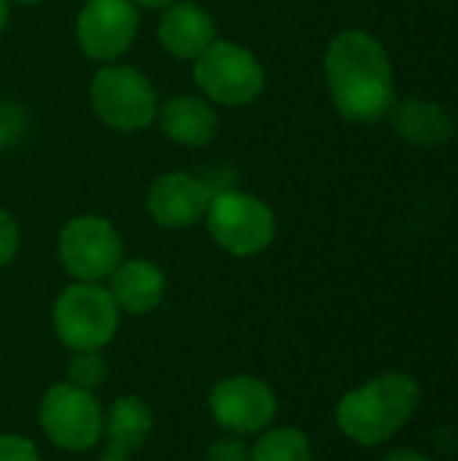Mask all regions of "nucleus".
Masks as SVG:
<instances>
[{"instance_id":"obj_17","label":"nucleus","mask_w":458,"mask_h":461,"mask_svg":"<svg viewBox=\"0 0 458 461\" xmlns=\"http://www.w3.org/2000/svg\"><path fill=\"white\" fill-rule=\"evenodd\" d=\"M251 461H313V448L308 435L294 427L270 429L251 448Z\"/></svg>"},{"instance_id":"obj_21","label":"nucleus","mask_w":458,"mask_h":461,"mask_svg":"<svg viewBox=\"0 0 458 461\" xmlns=\"http://www.w3.org/2000/svg\"><path fill=\"white\" fill-rule=\"evenodd\" d=\"M205 461H251V448L240 440H219L205 451Z\"/></svg>"},{"instance_id":"obj_7","label":"nucleus","mask_w":458,"mask_h":461,"mask_svg":"<svg viewBox=\"0 0 458 461\" xmlns=\"http://www.w3.org/2000/svg\"><path fill=\"white\" fill-rule=\"evenodd\" d=\"M40 427L65 451H86L103 438V411L92 392L54 384L40 400Z\"/></svg>"},{"instance_id":"obj_19","label":"nucleus","mask_w":458,"mask_h":461,"mask_svg":"<svg viewBox=\"0 0 458 461\" xmlns=\"http://www.w3.org/2000/svg\"><path fill=\"white\" fill-rule=\"evenodd\" d=\"M24 127H27V119L22 108L11 100H0V149L13 146L24 135Z\"/></svg>"},{"instance_id":"obj_20","label":"nucleus","mask_w":458,"mask_h":461,"mask_svg":"<svg viewBox=\"0 0 458 461\" xmlns=\"http://www.w3.org/2000/svg\"><path fill=\"white\" fill-rule=\"evenodd\" d=\"M0 461H40V456L30 440L16 438V435H3L0 438Z\"/></svg>"},{"instance_id":"obj_22","label":"nucleus","mask_w":458,"mask_h":461,"mask_svg":"<svg viewBox=\"0 0 458 461\" xmlns=\"http://www.w3.org/2000/svg\"><path fill=\"white\" fill-rule=\"evenodd\" d=\"M19 251V230L13 224V219L0 211V265H8Z\"/></svg>"},{"instance_id":"obj_23","label":"nucleus","mask_w":458,"mask_h":461,"mask_svg":"<svg viewBox=\"0 0 458 461\" xmlns=\"http://www.w3.org/2000/svg\"><path fill=\"white\" fill-rule=\"evenodd\" d=\"M381 461H432L429 456L418 454V451H408V448H400V451H391L386 454Z\"/></svg>"},{"instance_id":"obj_8","label":"nucleus","mask_w":458,"mask_h":461,"mask_svg":"<svg viewBox=\"0 0 458 461\" xmlns=\"http://www.w3.org/2000/svg\"><path fill=\"white\" fill-rule=\"evenodd\" d=\"M59 259L78 281L94 284L108 278L121 265L119 232L100 216H78L59 232Z\"/></svg>"},{"instance_id":"obj_9","label":"nucleus","mask_w":458,"mask_h":461,"mask_svg":"<svg viewBox=\"0 0 458 461\" xmlns=\"http://www.w3.org/2000/svg\"><path fill=\"white\" fill-rule=\"evenodd\" d=\"M213 419L238 435H256L270 427L278 413V400L273 389L251 375H232L213 386L211 397Z\"/></svg>"},{"instance_id":"obj_16","label":"nucleus","mask_w":458,"mask_h":461,"mask_svg":"<svg viewBox=\"0 0 458 461\" xmlns=\"http://www.w3.org/2000/svg\"><path fill=\"white\" fill-rule=\"evenodd\" d=\"M219 130L216 111L200 97H173L162 108V132L184 146H205Z\"/></svg>"},{"instance_id":"obj_24","label":"nucleus","mask_w":458,"mask_h":461,"mask_svg":"<svg viewBox=\"0 0 458 461\" xmlns=\"http://www.w3.org/2000/svg\"><path fill=\"white\" fill-rule=\"evenodd\" d=\"M132 3H140V5H148V8H165V5H173L175 0H132Z\"/></svg>"},{"instance_id":"obj_25","label":"nucleus","mask_w":458,"mask_h":461,"mask_svg":"<svg viewBox=\"0 0 458 461\" xmlns=\"http://www.w3.org/2000/svg\"><path fill=\"white\" fill-rule=\"evenodd\" d=\"M5 22H8V0H0V32L5 30Z\"/></svg>"},{"instance_id":"obj_5","label":"nucleus","mask_w":458,"mask_h":461,"mask_svg":"<svg viewBox=\"0 0 458 461\" xmlns=\"http://www.w3.org/2000/svg\"><path fill=\"white\" fill-rule=\"evenodd\" d=\"M92 105L108 127L132 132L154 122L157 92L135 68L105 65L92 81Z\"/></svg>"},{"instance_id":"obj_27","label":"nucleus","mask_w":458,"mask_h":461,"mask_svg":"<svg viewBox=\"0 0 458 461\" xmlns=\"http://www.w3.org/2000/svg\"><path fill=\"white\" fill-rule=\"evenodd\" d=\"M16 3H27V5H32V3H40V0H16Z\"/></svg>"},{"instance_id":"obj_4","label":"nucleus","mask_w":458,"mask_h":461,"mask_svg":"<svg viewBox=\"0 0 458 461\" xmlns=\"http://www.w3.org/2000/svg\"><path fill=\"white\" fill-rule=\"evenodd\" d=\"M205 219L216 243L235 257H254L275 238L273 211L254 194L235 189L216 192Z\"/></svg>"},{"instance_id":"obj_14","label":"nucleus","mask_w":458,"mask_h":461,"mask_svg":"<svg viewBox=\"0 0 458 461\" xmlns=\"http://www.w3.org/2000/svg\"><path fill=\"white\" fill-rule=\"evenodd\" d=\"M154 413L140 397H119L108 416L103 419V435H105V456L127 459V454L138 451L146 438L151 435Z\"/></svg>"},{"instance_id":"obj_26","label":"nucleus","mask_w":458,"mask_h":461,"mask_svg":"<svg viewBox=\"0 0 458 461\" xmlns=\"http://www.w3.org/2000/svg\"><path fill=\"white\" fill-rule=\"evenodd\" d=\"M100 461H127V459H119V456H105V459Z\"/></svg>"},{"instance_id":"obj_15","label":"nucleus","mask_w":458,"mask_h":461,"mask_svg":"<svg viewBox=\"0 0 458 461\" xmlns=\"http://www.w3.org/2000/svg\"><path fill=\"white\" fill-rule=\"evenodd\" d=\"M389 116L394 122V130L416 146H440L451 140L456 132L454 116L443 105L429 103V100L394 103Z\"/></svg>"},{"instance_id":"obj_18","label":"nucleus","mask_w":458,"mask_h":461,"mask_svg":"<svg viewBox=\"0 0 458 461\" xmlns=\"http://www.w3.org/2000/svg\"><path fill=\"white\" fill-rule=\"evenodd\" d=\"M105 359L100 357V351H73L70 362H67V384L78 386V389H97L105 381Z\"/></svg>"},{"instance_id":"obj_2","label":"nucleus","mask_w":458,"mask_h":461,"mask_svg":"<svg viewBox=\"0 0 458 461\" xmlns=\"http://www.w3.org/2000/svg\"><path fill=\"white\" fill-rule=\"evenodd\" d=\"M421 389L405 373H386L356 392H348L337 405V427L359 446H381L391 440L416 413Z\"/></svg>"},{"instance_id":"obj_13","label":"nucleus","mask_w":458,"mask_h":461,"mask_svg":"<svg viewBox=\"0 0 458 461\" xmlns=\"http://www.w3.org/2000/svg\"><path fill=\"white\" fill-rule=\"evenodd\" d=\"M111 297L119 305V311L127 313H148L154 311L165 297V276L157 265L146 259L121 262L111 273Z\"/></svg>"},{"instance_id":"obj_11","label":"nucleus","mask_w":458,"mask_h":461,"mask_svg":"<svg viewBox=\"0 0 458 461\" xmlns=\"http://www.w3.org/2000/svg\"><path fill=\"white\" fill-rule=\"evenodd\" d=\"M216 189L186 173H167L148 189V213L162 227H192L205 219Z\"/></svg>"},{"instance_id":"obj_12","label":"nucleus","mask_w":458,"mask_h":461,"mask_svg":"<svg viewBox=\"0 0 458 461\" xmlns=\"http://www.w3.org/2000/svg\"><path fill=\"white\" fill-rule=\"evenodd\" d=\"M159 41L173 57L197 59L216 41V24L200 5L173 3L159 22Z\"/></svg>"},{"instance_id":"obj_1","label":"nucleus","mask_w":458,"mask_h":461,"mask_svg":"<svg viewBox=\"0 0 458 461\" xmlns=\"http://www.w3.org/2000/svg\"><path fill=\"white\" fill-rule=\"evenodd\" d=\"M329 95L340 116L370 124L391 113L397 103L394 70L383 43L364 30L340 32L327 49Z\"/></svg>"},{"instance_id":"obj_10","label":"nucleus","mask_w":458,"mask_h":461,"mask_svg":"<svg viewBox=\"0 0 458 461\" xmlns=\"http://www.w3.org/2000/svg\"><path fill=\"white\" fill-rule=\"evenodd\" d=\"M78 43L92 59L121 57L138 32V11L132 0H86L78 14Z\"/></svg>"},{"instance_id":"obj_3","label":"nucleus","mask_w":458,"mask_h":461,"mask_svg":"<svg viewBox=\"0 0 458 461\" xmlns=\"http://www.w3.org/2000/svg\"><path fill=\"white\" fill-rule=\"evenodd\" d=\"M119 327V305L97 284L67 286L54 303V332L73 351H100Z\"/></svg>"},{"instance_id":"obj_6","label":"nucleus","mask_w":458,"mask_h":461,"mask_svg":"<svg viewBox=\"0 0 458 461\" xmlns=\"http://www.w3.org/2000/svg\"><path fill=\"white\" fill-rule=\"evenodd\" d=\"M194 78L208 97L224 105H246L259 97L265 70L259 59L229 41H213L194 65Z\"/></svg>"}]
</instances>
